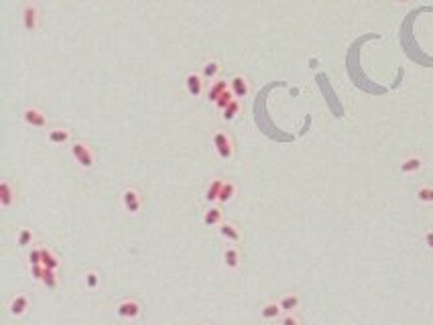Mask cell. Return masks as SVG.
Here are the masks:
<instances>
[{
    "label": "cell",
    "mask_w": 433,
    "mask_h": 325,
    "mask_svg": "<svg viewBox=\"0 0 433 325\" xmlns=\"http://www.w3.org/2000/svg\"><path fill=\"white\" fill-rule=\"evenodd\" d=\"M69 151H71V157L75 159V162L82 169H92L94 167L96 157H94L92 147L86 140H73V143H69Z\"/></svg>",
    "instance_id": "6da1fadb"
},
{
    "label": "cell",
    "mask_w": 433,
    "mask_h": 325,
    "mask_svg": "<svg viewBox=\"0 0 433 325\" xmlns=\"http://www.w3.org/2000/svg\"><path fill=\"white\" fill-rule=\"evenodd\" d=\"M212 143H214V149H216L218 157L222 161H230L234 157V140H232V136L228 132H224V130L214 132Z\"/></svg>",
    "instance_id": "7a4b0ae2"
},
{
    "label": "cell",
    "mask_w": 433,
    "mask_h": 325,
    "mask_svg": "<svg viewBox=\"0 0 433 325\" xmlns=\"http://www.w3.org/2000/svg\"><path fill=\"white\" fill-rule=\"evenodd\" d=\"M122 208H124V212H128L130 216L141 214V210H143V195H141L134 187H126V189L122 191Z\"/></svg>",
    "instance_id": "3957f363"
},
{
    "label": "cell",
    "mask_w": 433,
    "mask_h": 325,
    "mask_svg": "<svg viewBox=\"0 0 433 325\" xmlns=\"http://www.w3.org/2000/svg\"><path fill=\"white\" fill-rule=\"evenodd\" d=\"M21 116H23V122L29 124V126H33V128H47L49 126L45 112L41 108H37V106H27V108L21 112Z\"/></svg>",
    "instance_id": "277c9868"
},
{
    "label": "cell",
    "mask_w": 433,
    "mask_h": 325,
    "mask_svg": "<svg viewBox=\"0 0 433 325\" xmlns=\"http://www.w3.org/2000/svg\"><path fill=\"white\" fill-rule=\"evenodd\" d=\"M141 311H143V307H141V303L136 301V299H124V301H120L118 305H116V315L120 317V319H136L139 315H141Z\"/></svg>",
    "instance_id": "5b68a950"
},
{
    "label": "cell",
    "mask_w": 433,
    "mask_h": 325,
    "mask_svg": "<svg viewBox=\"0 0 433 325\" xmlns=\"http://www.w3.org/2000/svg\"><path fill=\"white\" fill-rule=\"evenodd\" d=\"M39 8H37V4L35 2H29L25 8H23V27H25V31H29V33H35L37 29H39Z\"/></svg>",
    "instance_id": "8992f818"
},
{
    "label": "cell",
    "mask_w": 433,
    "mask_h": 325,
    "mask_svg": "<svg viewBox=\"0 0 433 325\" xmlns=\"http://www.w3.org/2000/svg\"><path fill=\"white\" fill-rule=\"evenodd\" d=\"M185 88H187V94L191 98H200L204 94V88H206V79L202 77V73L198 71H189L185 75Z\"/></svg>",
    "instance_id": "52a82bcc"
},
{
    "label": "cell",
    "mask_w": 433,
    "mask_h": 325,
    "mask_svg": "<svg viewBox=\"0 0 433 325\" xmlns=\"http://www.w3.org/2000/svg\"><path fill=\"white\" fill-rule=\"evenodd\" d=\"M230 90H232V94H234L236 100L248 98V96H250V82H248V77H244V75H234V77L230 79Z\"/></svg>",
    "instance_id": "ba28073f"
},
{
    "label": "cell",
    "mask_w": 433,
    "mask_h": 325,
    "mask_svg": "<svg viewBox=\"0 0 433 325\" xmlns=\"http://www.w3.org/2000/svg\"><path fill=\"white\" fill-rule=\"evenodd\" d=\"M29 307H31L29 297L23 295V293H18V295H14V297L10 299V303H8V313H10L12 317H23V315H27Z\"/></svg>",
    "instance_id": "9c48e42d"
},
{
    "label": "cell",
    "mask_w": 433,
    "mask_h": 325,
    "mask_svg": "<svg viewBox=\"0 0 433 325\" xmlns=\"http://www.w3.org/2000/svg\"><path fill=\"white\" fill-rule=\"evenodd\" d=\"M14 201H16V187L8 179H4L0 183V206L4 210H8V208H12Z\"/></svg>",
    "instance_id": "30bf717a"
},
{
    "label": "cell",
    "mask_w": 433,
    "mask_h": 325,
    "mask_svg": "<svg viewBox=\"0 0 433 325\" xmlns=\"http://www.w3.org/2000/svg\"><path fill=\"white\" fill-rule=\"evenodd\" d=\"M47 143L53 145V147H61V145L73 143L71 140V130H67V128H51L47 132Z\"/></svg>",
    "instance_id": "8fae6325"
},
{
    "label": "cell",
    "mask_w": 433,
    "mask_h": 325,
    "mask_svg": "<svg viewBox=\"0 0 433 325\" xmlns=\"http://www.w3.org/2000/svg\"><path fill=\"white\" fill-rule=\"evenodd\" d=\"M218 230H220V236L224 240H228V242H240L242 240V234H240L238 226L232 224V221H222Z\"/></svg>",
    "instance_id": "7c38bea8"
},
{
    "label": "cell",
    "mask_w": 433,
    "mask_h": 325,
    "mask_svg": "<svg viewBox=\"0 0 433 325\" xmlns=\"http://www.w3.org/2000/svg\"><path fill=\"white\" fill-rule=\"evenodd\" d=\"M220 71H222V65H220V61H216V59H208L204 65H202V77L206 79V82H214V79H218L220 77Z\"/></svg>",
    "instance_id": "4fadbf2b"
},
{
    "label": "cell",
    "mask_w": 433,
    "mask_h": 325,
    "mask_svg": "<svg viewBox=\"0 0 433 325\" xmlns=\"http://www.w3.org/2000/svg\"><path fill=\"white\" fill-rule=\"evenodd\" d=\"M228 88H230V82H228V79H222V77L214 79V82L210 84V88H208V100L216 104L218 98H220Z\"/></svg>",
    "instance_id": "5bb4252c"
},
{
    "label": "cell",
    "mask_w": 433,
    "mask_h": 325,
    "mask_svg": "<svg viewBox=\"0 0 433 325\" xmlns=\"http://www.w3.org/2000/svg\"><path fill=\"white\" fill-rule=\"evenodd\" d=\"M240 262H242V258H240V250H238V248L230 246V248L224 250V267H226V269L236 271V269L240 267Z\"/></svg>",
    "instance_id": "9a60e30c"
},
{
    "label": "cell",
    "mask_w": 433,
    "mask_h": 325,
    "mask_svg": "<svg viewBox=\"0 0 433 325\" xmlns=\"http://www.w3.org/2000/svg\"><path fill=\"white\" fill-rule=\"evenodd\" d=\"M401 173H405V175H413V173H417V171H421L423 169V159L421 157H417V155H413V157H407L405 161L401 162Z\"/></svg>",
    "instance_id": "2e32d148"
},
{
    "label": "cell",
    "mask_w": 433,
    "mask_h": 325,
    "mask_svg": "<svg viewBox=\"0 0 433 325\" xmlns=\"http://www.w3.org/2000/svg\"><path fill=\"white\" fill-rule=\"evenodd\" d=\"M222 221H224V214H222V210H220L218 206H212V208L206 210V214H204V226H206V228L220 226Z\"/></svg>",
    "instance_id": "e0dca14e"
},
{
    "label": "cell",
    "mask_w": 433,
    "mask_h": 325,
    "mask_svg": "<svg viewBox=\"0 0 433 325\" xmlns=\"http://www.w3.org/2000/svg\"><path fill=\"white\" fill-rule=\"evenodd\" d=\"M281 315H283V309H281V305L274 303V301L265 303L263 309H261V317H263L265 321H274V319H279Z\"/></svg>",
    "instance_id": "ac0fdd59"
},
{
    "label": "cell",
    "mask_w": 433,
    "mask_h": 325,
    "mask_svg": "<svg viewBox=\"0 0 433 325\" xmlns=\"http://www.w3.org/2000/svg\"><path fill=\"white\" fill-rule=\"evenodd\" d=\"M222 185H224V179H220V177H214V179L208 183V187H206V201H208V204L218 201L220 191H222Z\"/></svg>",
    "instance_id": "d6986e66"
},
{
    "label": "cell",
    "mask_w": 433,
    "mask_h": 325,
    "mask_svg": "<svg viewBox=\"0 0 433 325\" xmlns=\"http://www.w3.org/2000/svg\"><path fill=\"white\" fill-rule=\"evenodd\" d=\"M41 252H43V267H45V269L57 271V269L61 267V260H59V256L55 254L49 246H41Z\"/></svg>",
    "instance_id": "ffe728a7"
},
{
    "label": "cell",
    "mask_w": 433,
    "mask_h": 325,
    "mask_svg": "<svg viewBox=\"0 0 433 325\" xmlns=\"http://www.w3.org/2000/svg\"><path fill=\"white\" fill-rule=\"evenodd\" d=\"M234 195H236V185H234V181H224L218 201H220V204H230V201L234 199Z\"/></svg>",
    "instance_id": "44dd1931"
},
{
    "label": "cell",
    "mask_w": 433,
    "mask_h": 325,
    "mask_svg": "<svg viewBox=\"0 0 433 325\" xmlns=\"http://www.w3.org/2000/svg\"><path fill=\"white\" fill-rule=\"evenodd\" d=\"M279 305H281V309H283V313H293L297 307H299V297L297 295H285V297H281L279 299Z\"/></svg>",
    "instance_id": "7402d4cb"
},
{
    "label": "cell",
    "mask_w": 433,
    "mask_h": 325,
    "mask_svg": "<svg viewBox=\"0 0 433 325\" xmlns=\"http://www.w3.org/2000/svg\"><path fill=\"white\" fill-rule=\"evenodd\" d=\"M240 110H242L240 100H232V102H230V106L222 112V120H224V122H232V120H236V118H238V114H240Z\"/></svg>",
    "instance_id": "603a6c76"
},
{
    "label": "cell",
    "mask_w": 433,
    "mask_h": 325,
    "mask_svg": "<svg viewBox=\"0 0 433 325\" xmlns=\"http://www.w3.org/2000/svg\"><path fill=\"white\" fill-rule=\"evenodd\" d=\"M35 242V234H33V230H29V228H21L18 230V234H16V244L21 246V248H27V246H31Z\"/></svg>",
    "instance_id": "cb8c5ba5"
},
{
    "label": "cell",
    "mask_w": 433,
    "mask_h": 325,
    "mask_svg": "<svg viewBox=\"0 0 433 325\" xmlns=\"http://www.w3.org/2000/svg\"><path fill=\"white\" fill-rule=\"evenodd\" d=\"M84 285L88 291H96L100 287V274L98 271H88L84 274Z\"/></svg>",
    "instance_id": "d4e9b609"
},
{
    "label": "cell",
    "mask_w": 433,
    "mask_h": 325,
    "mask_svg": "<svg viewBox=\"0 0 433 325\" xmlns=\"http://www.w3.org/2000/svg\"><path fill=\"white\" fill-rule=\"evenodd\" d=\"M43 287H47V289H51V291H55L57 287H59V278H57V271H51V269H45V274H43Z\"/></svg>",
    "instance_id": "484cf974"
},
{
    "label": "cell",
    "mask_w": 433,
    "mask_h": 325,
    "mask_svg": "<svg viewBox=\"0 0 433 325\" xmlns=\"http://www.w3.org/2000/svg\"><path fill=\"white\" fill-rule=\"evenodd\" d=\"M417 199L421 204H433V187L431 185H423L417 189Z\"/></svg>",
    "instance_id": "4316f807"
},
{
    "label": "cell",
    "mask_w": 433,
    "mask_h": 325,
    "mask_svg": "<svg viewBox=\"0 0 433 325\" xmlns=\"http://www.w3.org/2000/svg\"><path fill=\"white\" fill-rule=\"evenodd\" d=\"M232 100H236V98H234V94H232V90L228 88V90H226V92H224V94H222V96L218 98L216 108L220 110V112H224V110H226V108H228V106H230V102H232Z\"/></svg>",
    "instance_id": "83f0119b"
},
{
    "label": "cell",
    "mask_w": 433,
    "mask_h": 325,
    "mask_svg": "<svg viewBox=\"0 0 433 325\" xmlns=\"http://www.w3.org/2000/svg\"><path fill=\"white\" fill-rule=\"evenodd\" d=\"M27 260H29V265H31V267H35V265H43V252H41V248L33 246V248L29 250V254H27Z\"/></svg>",
    "instance_id": "f1b7e54d"
},
{
    "label": "cell",
    "mask_w": 433,
    "mask_h": 325,
    "mask_svg": "<svg viewBox=\"0 0 433 325\" xmlns=\"http://www.w3.org/2000/svg\"><path fill=\"white\" fill-rule=\"evenodd\" d=\"M43 274H45V267L43 265H35V267H31V276L35 278V280H43Z\"/></svg>",
    "instance_id": "f546056e"
},
{
    "label": "cell",
    "mask_w": 433,
    "mask_h": 325,
    "mask_svg": "<svg viewBox=\"0 0 433 325\" xmlns=\"http://www.w3.org/2000/svg\"><path fill=\"white\" fill-rule=\"evenodd\" d=\"M281 325H301V321L293 313H285V317L281 319Z\"/></svg>",
    "instance_id": "4dcf8cb0"
},
{
    "label": "cell",
    "mask_w": 433,
    "mask_h": 325,
    "mask_svg": "<svg viewBox=\"0 0 433 325\" xmlns=\"http://www.w3.org/2000/svg\"><path fill=\"white\" fill-rule=\"evenodd\" d=\"M425 246L433 252V230H427V232H425Z\"/></svg>",
    "instance_id": "1f68e13d"
},
{
    "label": "cell",
    "mask_w": 433,
    "mask_h": 325,
    "mask_svg": "<svg viewBox=\"0 0 433 325\" xmlns=\"http://www.w3.org/2000/svg\"><path fill=\"white\" fill-rule=\"evenodd\" d=\"M392 2H397V4H407V2H411V0H392Z\"/></svg>",
    "instance_id": "d6a6232c"
},
{
    "label": "cell",
    "mask_w": 433,
    "mask_h": 325,
    "mask_svg": "<svg viewBox=\"0 0 433 325\" xmlns=\"http://www.w3.org/2000/svg\"><path fill=\"white\" fill-rule=\"evenodd\" d=\"M29 2H35V0H29Z\"/></svg>",
    "instance_id": "836d02e7"
}]
</instances>
